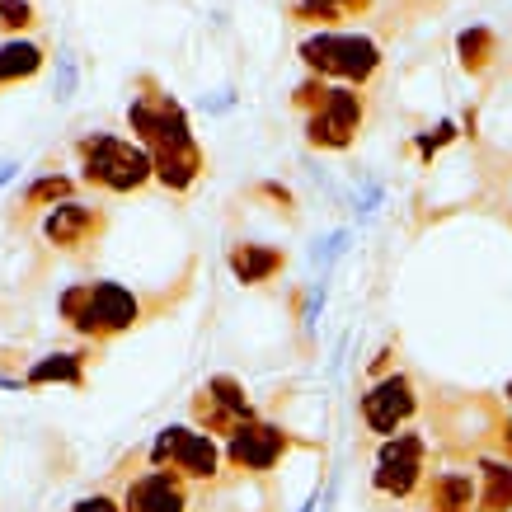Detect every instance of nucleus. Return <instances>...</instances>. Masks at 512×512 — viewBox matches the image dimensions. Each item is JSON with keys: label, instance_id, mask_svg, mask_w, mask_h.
Returning a JSON list of instances; mask_svg holds the SVG:
<instances>
[{"label": "nucleus", "instance_id": "obj_1", "mask_svg": "<svg viewBox=\"0 0 512 512\" xmlns=\"http://www.w3.org/2000/svg\"><path fill=\"white\" fill-rule=\"evenodd\" d=\"M127 123H132V141H141L146 151H151V165H156V179L170 193H188V188L198 184L202 174V146L193 137V127H188V113L179 99L170 94H137L132 104H127Z\"/></svg>", "mask_w": 512, "mask_h": 512}, {"label": "nucleus", "instance_id": "obj_2", "mask_svg": "<svg viewBox=\"0 0 512 512\" xmlns=\"http://www.w3.org/2000/svg\"><path fill=\"white\" fill-rule=\"evenodd\" d=\"M57 315L76 329L80 339L104 343V339L123 334V329H132L141 320V296L132 292V287H123V282H109V278L76 282V287H66V292L57 296Z\"/></svg>", "mask_w": 512, "mask_h": 512}, {"label": "nucleus", "instance_id": "obj_3", "mask_svg": "<svg viewBox=\"0 0 512 512\" xmlns=\"http://www.w3.org/2000/svg\"><path fill=\"white\" fill-rule=\"evenodd\" d=\"M76 156H80V170H85V184L104 188V193H141V188L156 179L151 151L141 141H123V137H113V132L80 137Z\"/></svg>", "mask_w": 512, "mask_h": 512}, {"label": "nucleus", "instance_id": "obj_4", "mask_svg": "<svg viewBox=\"0 0 512 512\" xmlns=\"http://www.w3.org/2000/svg\"><path fill=\"white\" fill-rule=\"evenodd\" d=\"M296 57L306 62V71L320 80H339V85H367L381 71V47L367 33H334L320 29L315 38L296 47Z\"/></svg>", "mask_w": 512, "mask_h": 512}, {"label": "nucleus", "instance_id": "obj_5", "mask_svg": "<svg viewBox=\"0 0 512 512\" xmlns=\"http://www.w3.org/2000/svg\"><path fill=\"white\" fill-rule=\"evenodd\" d=\"M151 466L174 470L188 484H212L221 470V447L202 428H160L151 442Z\"/></svg>", "mask_w": 512, "mask_h": 512}, {"label": "nucleus", "instance_id": "obj_6", "mask_svg": "<svg viewBox=\"0 0 512 512\" xmlns=\"http://www.w3.org/2000/svg\"><path fill=\"white\" fill-rule=\"evenodd\" d=\"M423 470H428V437L395 433L376 451L372 484H376V494H386V498H409L423 484Z\"/></svg>", "mask_w": 512, "mask_h": 512}, {"label": "nucleus", "instance_id": "obj_7", "mask_svg": "<svg viewBox=\"0 0 512 512\" xmlns=\"http://www.w3.org/2000/svg\"><path fill=\"white\" fill-rule=\"evenodd\" d=\"M362 118H367V104L353 85H329L325 104L315 113H306V141L320 146V151H348L362 132Z\"/></svg>", "mask_w": 512, "mask_h": 512}, {"label": "nucleus", "instance_id": "obj_8", "mask_svg": "<svg viewBox=\"0 0 512 512\" xmlns=\"http://www.w3.org/2000/svg\"><path fill=\"white\" fill-rule=\"evenodd\" d=\"M357 414H362V423H367V433H376L381 442L395 433H404V423L419 414V395H414V381L404 372H390L381 376L362 400H357Z\"/></svg>", "mask_w": 512, "mask_h": 512}, {"label": "nucleus", "instance_id": "obj_9", "mask_svg": "<svg viewBox=\"0 0 512 512\" xmlns=\"http://www.w3.org/2000/svg\"><path fill=\"white\" fill-rule=\"evenodd\" d=\"M292 447V437L282 433L278 423H245L235 437H226V461L235 470H249V475H268V470L278 466L282 456Z\"/></svg>", "mask_w": 512, "mask_h": 512}, {"label": "nucleus", "instance_id": "obj_10", "mask_svg": "<svg viewBox=\"0 0 512 512\" xmlns=\"http://www.w3.org/2000/svg\"><path fill=\"white\" fill-rule=\"evenodd\" d=\"M123 512H193V489L174 470H146L123 489Z\"/></svg>", "mask_w": 512, "mask_h": 512}, {"label": "nucleus", "instance_id": "obj_11", "mask_svg": "<svg viewBox=\"0 0 512 512\" xmlns=\"http://www.w3.org/2000/svg\"><path fill=\"white\" fill-rule=\"evenodd\" d=\"M99 235H104V212L90 207V202L66 198L43 217V240L47 245H57V249H66V254L85 249L90 240H99Z\"/></svg>", "mask_w": 512, "mask_h": 512}, {"label": "nucleus", "instance_id": "obj_12", "mask_svg": "<svg viewBox=\"0 0 512 512\" xmlns=\"http://www.w3.org/2000/svg\"><path fill=\"white\" fill-rule=\"evenodd\" d=\"M475 512H512V461L480 456L475 461Z\"/></svg>", "mask_w": 512, "mask_h": 512}, {"label": "nucleus", "instance_id": "obj_13", "mask_svg": "<svg viewBox=\"0 0 512 512\" xmlns=\"http://www.w3.org/2000/svg\"><path fill=\"white\" fill-rule=\"evenodd\" d=\"M226 264H231L235 282H245V287H259V282L278 278L282 264H287V254H282L278 245H231Z\"/></svg>", "mask_w": 512, "mask_h": 512}, {"label": "nucleus", "instance_id": "obj_14", "mask_svg": "<svg viewBox=\"0 0 512 512\" xmlns=\"http://www.w3.org/2000/svg\"><path fill=\"white\" fill-rule=\"evenodd\" d=\"M475 475L466 470H442L428 480V512H475Z\"/></svg>", "mask_w": 512, "mask_h": 512}, {"label": "nucleus", "instance_id": "obj_15", "mask_svg": "<svg viewBox=\"0 0 512 512\" xmlns=\"http://www.w3.org/2000/svg\"><path fill=\"white\" fill-rule=\"evenodd\" d=\"M24 386H85V353L38 357L29 372H24Z\"/></svg>", "mask_w": 512, "mask_h": 512}, {"label": "nucleus", "instance_id": "obj_16", "mask_svg": "<svg viewBox=\"0 0 512 512\" xmlns=\"http://www.w3.org/2000/svg\"><path fill=\"white\" fill-rule=\"evenodd\" d=\"M372 10V0H296L292 15L301 19V24H325V29H334V24H343V19H357Z\"/></svg>", "mask_w": 512, "mask_h": 512}, {"label": "nucleus", "instance_id": "obj_17", "mask_svg": "<svg viewBox=\"0 0 512 512\" xmlns=\"http://www.w3.org/2000/svg\"><path fill=\"white\" fill-rule=\"evenodd\" d=\"M43 71V47L29 43V38H15V43H0V85H15V80H29Z\"/></svg>", "mask_w": 512, "mask_h": 512}, {"label": "nucleus", "instance_id": "obj_18", "mask_svg": "<svg viewBox=\"0 0 512 512\" xmlns=\"http://www.w3.org/2000/svg\"><path fill=\"white\" fill-rule=\"evenodd\" d=\"M202 395L212 404H221L231 419H240V423H254V404H249V395H245V386L235 381V376H212L207 386H202Z\"/></svg>", "mask_w": 512, "mask_h": 512}, {"label": "nucleus", "instance_id": "obj_19", "mask_svg": "<svg viewBox=\"0 0 512 512\" xmlns=\"http://www.w3.org/2000/svg\"><path fill=\"white\" fill-rule=\"evenodd\" d=\"M494 52H498V38H494V29H466L461 38H456V57H461V66H466L470 76H480L484 66L494 62Z\"/></svg>", "mask_w": 512, "mask_h": 512}, {"label": "nucleus", "instance_id": "obj_20", "mask_svg": "<svg viewBox=\"0 0 512 512\" xmlns=\"http://www.w3.org/2000/svg\"><path fill=\"white\" fill-rule=\"evenodd\" d=\"M76 193V184L66 179V174H47V179H33L29 193H24V207H57V202H66Z\"/></svg>", "mask_w": 512, "mask_h": 512}, {"label": "nucleus", "instance_id": "obj_21", "mask_svg": "<svg viewBox=\"0 0 512 512\" xmlns=\"http://www.w3.org/2000/svg\"><path fill=\"white\" fill-rule=\"evenodd\" d=\"M348 240H353V231H329L325 240H315V249H311V264L320 268V278H325L329 268H334V259H339L343 249H348Z\"/></svg>", "mask_w": 512, "mask_h": 512}, {"label": "nucleus", "instance_id": "obj_22", "mask_svg": "<svg viewBox=\"0 0 512 512\" xmlns=\"http://www.w3.org/2000/svg\"><path fill=\"white\" fill-rule=\"evenodd\" d=\"M325 94H329V85L320 76H311V80H301V85H296V94H292V104L301 113H315L320 109V104H325Z\"/></svg>", "mask_w": 512, "mask_h": 512}, {"label": "nucleus", "instance_id": "obj_23", "mask_svg": "<svg viewBox=\"0 0 512 512\" xmlns=\"http://www.w3.org/2000/svg\"><path fill=\"white\" fill-rule=\"evenodd\" d=\"M0 24H5V29H29L33 24V5L29 0H0Z\"/></svg>", "mask_w": 512, "mask_h": 512}, {"label": "nucleus", "instance_id": "obj_24", "mask_svg": "<svg viewBox=\"0 0 512 512\" xmlns=\"http://www.w3.org/2000/svg\"><path fill=\"white\" fill-rule=\"evenodd\" d=\"M71 90H76V57L62 52L57 57V99H71Z\"/></svg>", "mask_w": 512, "mask_h": 512}, {"label": "nucleus", "instance_id": "obj_25", "mask_svg": "<svg viewBox=\"0 0 512 512\" xmlns=\"http://www.w3.org/2000/svg\"><path fill=\"white\" fill-rule=\"evenodd\" d=\"M451 137H456V127H451V123H437V132L419 137V156H437V151H442Z\"/></svg>", "mask_w": 512, "mask_h": 512}, {"label": "nucleus", "instance_id": "obj_26", "mask_svg": "<svg viewBox=\"0 0 512 512\" xmlns=\"http://www.w3.org/2000/svg\"><path fill=\"white\" fill-rule=\"evenodd\" d=\"M71 512H123V503H118V498H109V494H90V498H80Z\"/></svg>", "mask_w": 512, "mask_h": 512}, {"label": "nucleus", "instance_id": "obj_27", "mask_svg": "<svg viewBox=\"0 0 512 512\" xmlns=\"http://www.w3.org/2000/svg\"><path fill=\"white\" fill-rule=\"evenodd\" d=\"M376 202H381V184H362V193H357V212L367 217V212H376Z\"/></svg>", "mask_w": 512, "mask_h": 512}, {"label": "nucleus", "instance_id": "obj_28", "mask_svg": "<svg viewBox=\"0 0 512 512\" xmlns=\"http://www.w3.org/2000/svg\"><path fill=\"white\" fill-rule=\"evenodd\" d=\"M259 193H264V198H273V202H282V207H292V193H287L282 184H264Z\"/></svg>", "mask_w": 512, "mask_h": 512}, {"label": "nucleus", "instance_id": "obj_29", "mask_svg": "<svg viewBox=\"0 0 512 512\" xmlns=\"http://www.w3.org/2000/svg\"><path fill=\"white\" fill-rule=\"evenodd\" d=\"M498 442H503V451H508V461H512V419L498 428Z\"/></svg>", "mask_w": 512, "mask_h": 512}, {"label": "nucleus", "instance_id": "obj_30", "mask_svg": "<svg viewBox=\"0 0 512 512\" xmlns=\"http://www.w3.org/2000/svg\"><path fill=\"white\" fill-rule=\"evenodd\" d=\"M15 174H19V165H15V160H5V165H0V188L10 184V179H15Z\"/></svg>", "mask_w": 512, "mask_h": 512}, {"label": "nucleus", "instance_id": "obj_31", "mask_svg": "<svg viewBox=\"0 0 512 512\" xmlns=\"http://www.w3.org/2000/svg\"><path fill=\"white\" fill-rule=\"evenodd\" d=\"M0 390H19V381H10V376H0Z\"/></svg>", "mask_w": 512, "mask_h": 512}, {"label": "nucleus", "instance_id": "obj_32", "mask_svg": "<svg viewBox=\"0 0 512 512\" xmlns=\"http://www.w3.org/2000/svg\"><path fill=\"white\" fill-rule=\"evenodd\" d=\"M503 395H508V404H512V381H508V390H503Z\"/></svg>", "mask_w": 512, "mask_h": 512}]
</instances>
